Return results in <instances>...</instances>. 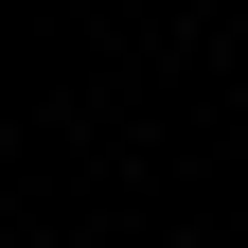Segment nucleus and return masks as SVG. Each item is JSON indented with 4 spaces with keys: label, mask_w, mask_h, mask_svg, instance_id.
Returning <instances> with one entry per match:
<instances>
[{
    "label": "nucleus",
    "mask_w": 248,
    "mask_h": 248,
    "mask_svg": "<svg viewBox=\"0 0 248 248\" xmlns=\"http://www.w3.org/2000/svg\"><path fill=\"white\" fill-rule=\"evenodd\" d=\"M0 177H18V142H0Z\"/></svg>",
    "instance_id": "obj_1"
}]
</instances>
